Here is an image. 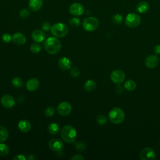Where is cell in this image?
<instances>
[{"label":"cell","mask_w":160,"mask_h":160,"mask_svg":"<svg viewBox=\"0 0 160 160\" xmlns=\"http://www.w3.org/2000/svg\"><path fill=\"white\" fill-rule=\"evenodd\" d=\"M154 51L156 54H160V45H156L154 48Z\"/></svg>","instance_id":"obj_40"},{"label":"cell","mask_w":160,"mask_h":160,"mask_svg":"<svg viewBox=\"0 0 160 160\" xmlns=\"http://www.w3.org/2000/svg\"><path fill=\"white\" fill-rule=\"evenodd\" d=\"M125 89L128 91H134L136 88V83L134 81L129 79L125 82L124 84Z\"/></svg>","instance_id":"obj_24"},{"label":"cell","mask_w":160,"mask_h":160,"mask_svg":"<svg viewBox=\"0 0 160 160\" xmlns=\"http://www.w3.org/2000/svg\"><path fill=\"white\" fill-rule=\"evenodd\" d=\"M26 86L28 91H34L39 88V81L36 78H31L27 81Z\"/></svg>","instance_id":"obj_16"},{"label":"cell","mask_w":160,"mask_h":160,"mask_svg":"<svg viewBox=\"0 0 160 160\" xmlns=\"http://www.w3.org/2000/svg\"><path fill=\"white\" fill-rule=\"evenodd\" d=\"M58 112L61 116H68L71 112L72 106L68 102H62L57 107Z\"/></svg>","instance_id":"obj_9"},{"label":"cell","mask_w":160,"mask_h":160,"mask_svg":"<svg viewBox=\"0 0 160 160\" xmlns=\"http://www.w3.org/2000/svg\"><path fill=\"white\" fill-rule=\"evenodd\" d=\"M48 131L52 135H56L59 131V126L56 122H51L48 127Z\"/></svg>","instance_id":"obj_21"},{"label":"cell","mask_w":160,"mask_h":160,"mask_svg":"<svg viewBox=\"0 0 160 160\" xmlns=\"http://www.w3.org/2000/svg\"><path fill=\"white\" fill-rule=\"evenodd\" d=\"M71 75L73 77H78L79 76L80 74V71L79 70L78 68H73L71 69V71H70Z\"/></svg>","instance_id":"obj_36"},{"label":"cell","mask_w":160,"mask_h":160,"mask_svg":"<svg viewBox=\"0 0 160 160\" xmlns=\"http://www.w3.org/2000/svg\"><path fill=\"white\" fill-rule=\"evenodd\" d=\"M28 5L31 11H38L42 6V0H29Z\"/></svg>","instance_id":"obj_19"},{"label":"cell","mask_w":160,"mask_h":160,"mask_svg":"<svg viewBox=\"0 0 160 160\" xmlns=\"http://www.w3.org/2000/svg\"><path fill=\"white\" fill-rule=\"evenodd\" d=\"M156 156V152L150 148H144L139 152V158L141 160H153Z\"/></svg>","instance_id":"obj_7"},{"label":"cell","mask_w":160,"mask_h":160,"mask_svg":"<svg viewBox=\"0 0 160 160\" xmlns=\"http://www.w3.org/2000/svg\"><path fill=\"white\" fill-rule=\"evenodd\" d=\"M58 65L61 69L68 70L71 67V62L68 58L62 57L59 59Z\"/></svg>","instance_id":"obj_18"},{"label":"cell","mask_w":160,"mask_h":160,"mask_svg":"<svg viewBox=\"0 0 160 160\" xmlns=\"http://www.w3.org/2000/svg\"><path fill=\"white\" fill-rule=\"evenodd\" d=\"M99 26V21L95 17H88L85 18L82 22V27L86 31H94Z\"/></svg>","instance_id":"obj_5"},{"label":"cell","mask_w":160,"mask_h":160,"mask_svg":"<svg viewBox=\"0 0 160 160\" xmlns=\"http://www.w3.org/2000/svg\"><path fill=\"white\" fill-rule=\"evenodd\" d=\"M125 23L129 28L138 27L141 23V18L136 13H129L126 17Z\"/></svg>","instance_id":"obj_6"},{"label":"cell","mask_w":160,"mask_h":160,"mask_svg":"<svg viewBox=\"0 0 160 160\" xmlns=\"http://www.w3.org/2000/svg\"><path fill=\"white\" fill-rule=\"evenodd\" d=\"M159 142H160V141H159Z\"/></svg>","instance_id":"obj_42"},{"label":"cell","mask_w":160,"mask_h":160,"mask_svg":"<svg viewBox=\"0 0 160 160\" xmlns=\"http://www.w3.org/2000/svg\"><path fill=\"white\" fill-rule=\"evenodd\" d=\"M49 147L54 151H61L62 150L64 144L62 141L59 138H52L48 142Z\"/></svg>","instance_id":"obj_10"},{"label":"cell","mask_w":160,"mask_h":160,"mask_svg":"<svg viewBox=\"0 0 160 160\" xmlns=\"http://www.w3.org/2000/svg\"><path fill=\"white\" fill-rule=\"evenodd\" d=\"M96 121L99 125H103L108 122V119L104 114H99L96 118Z\"/></svg>","instance_id":"obj_29"},{"label":"cell","mask_w":160,"mask_h":160,"mask_svg":"<svg viewBox=\"0 0 160 160\" xmlns=\"http://www.w3.org/2000/svg\"><path fill=\"white\" fill-rule=\"evenodd\" d=\"M144 63L147 68L149 69L154 68L159 63V58L156 55H149L146 58Z\"/></svg>","instance_id":"obj_13"},{"label":"cell","mask_w":160,"mask_h":160,"mask_svg":"<svg viewBox=\"0 0 160 160\" xmlns=\"http://www.w3.org/2000/svg\"><path fill=\"white\" fill-rule=\"evenodd\" d=\"M96 87V83L92 79H89L86 81L84 85V89L86 91H89V92L92 91L93 90H94Z\"/></svg>","instance_id":"obj_22"},{"label":"cell","mask_w":160,"mask_h":160,"mask_svg":"<svg viewBox=\"0 0 160 160\" xmlns=\"http://www.w3.org/2000/svg\"><path fill=\"white\" fill-rule=\"evenodd\" d=\"M69 12L76 16H81L83 14L84 12V7L83 6L78 2H75L72 4L69 8Z\"/></svg>","instance_id":"obj_11"},{"label":"cell","mask_w":160,"mask_h":160,"mask_svg":"<svg viewBox=\"0 0 160 160\" xmlns=\"http://www.w3.org/2000/svg\"><path fill=\"white\" fill-rule=\"evenodd\" d=\"M69 24L71 26L78 27L81 24V21L78 18H72L69 20Z\"/></svg>","instance_id":"obj_30"},{"label":"cell","mask_w":160,"mask_h":160,"mask_svg":"<svg viewBox=\"0 0 160 160\" xmlns=\"http://www.w3.org/2000/svg\"><path fill=\"white\" fill-rule=\"evenodd\" d=\"M51 33L57 38H62L67 35L68 28L66 24L62 22H58L52 25L51 29Z\"/></svg>","instance_id":"obj_4"},{"label":"cell","mask_w":160,"mask_h":160,"mask_svg":"<svg viewBox=\"0 0 160 160\" xmlns=\"http://www.w3.org/2000/svg\"><path fill=\"white\" fill-rule=\"evenodd\" d=\"M2 40L3 42H4L6 43L12 41V36L9 33H4L2 36Z\"/></svg>","instance_id":"obj_33"},{"label":"cell","mask_w":160,"mask_h":160,"mask_svg":"<svg viewBox=\"0 0 160 160\" xmlns=\"http://www.w3.org/2000/svg\"><path fill=\"white\" fill-rule=\"evenodd\" d=\"M75 147L77 150L79 151H84L86 149V144L82 142H79L76 144Z\"/></svg>","instance_id":"obj_34"},{"label":"cell","mask_w":160,"mask_h":160,"mask_svg":"<svg viewBox=\"0 0 160 160\" xmlns=\"http://www.w3.org/2000/svg\"><path fill=\"white\" fill-rule=\"evenodd\" d=\"M9 136L8 129L2 126H0V142L5 141Z\"/></svg>","instance_id":"obj_23"},{"label":"cell","mask_w":160,"mask_h":160,"mask_svg":"<svg viewBox=\"0 0 160 160\" xmlns=\"http://www.w3.org/2000/svg\"><path fill=\"white\" fill-rule=\"evenodd\" d=\"M51 27L52 26L49 22H44L41 24V28H42V30L44 31H48L51 30Z\"/></svg>","instance_id":"obj_35"},{"label":"cell","mask_w":160,"mask_h":160,"mask_svg":"<svg viewBox=\"0 0 160 160\" xmlns=\"http://www.w3.org/2000/svg\"><path fill=\"white\" fill-rule=\"evenodd\" d=\"M71 160H83V159H84V158L81 154H76V155H74V156H72L71 158Z\"/></svg>","instance_id":"obj_37"},{"label":"cell","mask_w":160,"mask_h":160,"mask_svg":"<svg viewBox=\"0 0 160 160\" xmlns=\"http://www.w3.org/2000/svg\"><path fill=\"white\" fill-rule=\"evenodd\" d=\"M109 118L111 122L118 124L124 121L125 114L122 109L118 107L114 108L109 112Z\"/></svg>","instance_id":"obj_3"},{"label":"cell","mask_w":160,"mask_h":160,"mask_svg":"<svg viewBox=\"0 0 160 160\" xmlns=\"http://www.w3.org/2000/svg\"><path fill=\"white\" fill-rule=\"evenodd\" d=\"M11 83L12 84L17 88H20L21 87H22L23 86V81L22 80L21 78H20L19 77H14L12 81H11Z\"/></svg>","instance_id":"obj_25"},{"label":"cell","mask_w":160,"mask_h":160,"mask_svg":"<svg viewBox=\"0 0 160 160\" xmlns=\"http://www.w3.org/2000/svg\"><path fill=\"white\" fill-rule=\"evenodd\" d=\"M30 15L29 11L27 9H22L19 12V16L22 19L28 18Z\"/></svg>","instance_id":"obj_32"},{"label":"cell","mask_w":160,"mask_h":160,"mask_svg":"<svg viewBox=\"0 0 160 160\" xmlns=\"http://www.w3.org/2000/svg\"><path fill=\"white\" fill-rule=\"evenodd\" d=\"M31 37L35 42H41L45 39L46 34L42 31L40 29H36L32 32Z\"/></svg>","instance_id":"obj_15"},{"label":"cell","mask_w":160,"mask_h":160,"mask_svg":"<svg viewBox=\"0 0 160 160\" xmlns=\"http://www.w3.org/2000/svg\"><path fill=\"white\" fill-rule=\"evenodd\" d=\"M44 47L49 54H56L61 48V42L57 38L49 37L44 42Z\"/></svg>","instance_id":"obj_1"},{"label":"cell","mask_w":160,"mask_h":160,"mask_svg":"<svg viewBox=\"0 0 160 160\" xmlns=\"http://www.w3.org/2000/svg\"><path fill=\"white\" fill-rule=\"evenodd\" d=\"M9 149L8 145L0 142V156H6L8 154Z\"/></svg>","instance_id":"obj_26"},{"label":"cell","mask_w":160,"mask_h":160,"mask_svg":"<svg viewBox=\"0 0 160 160\" xmlns=\"http://www.w3.org/2000/svg\"><path fill=\"white\" fill-rule=\"evenodd\" d=\"M111 20H112V21L113 23L116 24H121V23H122V20H123V18H122V15H121V14L117 13V14H114V15L112 16Z\"/></svg>","instance_id":"obj_27"},{"label":"cell","mask_w":160,"mask_h":160,"mask_svg":"<svg viewBox=\"0 0 160 160\" xmlns=\"http://www.w3.org/2000/svg\"><path fill=\"white\" fill-rule=\"evenodd\" d=\"M60 135L64 141L72 143L75 141L77 133L76 129L72 126L66 125L61 129Z\"/></svg>","instance_id":"obj_2"},{"label":"cell","mask_w":160,"mask_h":160,"mask_svg":"<svg viewBox=\"0 0 160 160\" xmlns=\"http://www.w3.org/2000/svg\"><path fill=\"white\" fill-rule=\"evenodd\" d=\"M12 41L15 44L18 46H21L26 42V38L23 33L18 32L13 34L12 36Z\"/></svg>","instance_id":"obj_14"},{"label":"cell","mask_w":160,"mask_h":160,"mask_svg":"<svg viewBox=\"0 0 160 160\" xmlns=\"http://www.w3.org/2000/svg\"><path fill=\"white\" fill-rule=\"evenodd\" d=\"M54 112H55L54 108V107H52V106H49V107H48V108L45 109L44 113H45V115H46V116H48V117H51V116H52L54 115Z\"/></svg>","instance_id":"obj_31"},{"label":"cell","mask_w":160,"mask_h":160,"mask_svg":"<svg viewBox=\"0 0 160 160\" xmlns=\"http://www.w3.org/2000/svg\"><path fill=\"white\" fill-rule=\"evenodd\" d=\"M37 159V158L36 157V156L34 154H29L28 157V159L29 160H34V159Z\"/></svg>","instance_id":"obj_41"},{"label":"cell","mask_w":160,"mask_h":160,"mask_svg":"<svg viewBox=\"0 0 160 160\" xmlns=\"http://www.w3.org/2000/svg\"><path fill=\"white\" fill-rule=\"evenodd\" d=\"M1 104L6 108H11L15 105V100L10 94H4L1 99Z\"/></svg>","instance_id":"obj_12"},{"label":"cell","mask_w":160,"mask_h":160,"mask_svg":"<svg viewBox=\"0 0 160 160\" xmlns=\"http://www.w3.org/2000/svg\"><path fill=\"white\" fill-rule=\"evenodd\" d=\"M26 158L22 154H17L13 158V160H25Z\"/></svg>","instance_id":"obj_38"},{"label":"cell","mask_w":160,"mask_h":160,"mask_svg":"<svg viewBox=\"0 0 160 160\" xmlns=\"http://www.w3.org/2000/svg\"><path fill=\"white\" fill-rule=\"evenodd\" d=\"M136 9L139 13H146L149 9V4L146 1H141L137 4Z\"/></svg>","instance_id":"obj_20"},{"label":"cell","mask_w":160,"mask_h":160,"mask_svg":"<svg viewBox=\"0 0 160 160\" xmlns=\"http://www.w3.org/2000/svg\"><path fill=\"white\" fill-rule=\"evenodd\" d=\"M115 91L118 94H120L123 91V88L121 85H120V84H118L115 88Z\"/></svg>","instance_id":"obj_39"},{"label":"cell","mask_w":160,"mask_h":160,"mask_svg":"<svg viewBox=\"0 0 160 160\" xmlns=\"http://www.w3.org/2000/svg\"><path fill=\"white\" fill-rule=\"evenodd\" d=\"M18 127L19 131H21L22 132H27L30 131L31 128V123L26 119H22L19 121Z\"/></svg>","instance_id":"obj_17"},{"label":"cell","mask_w":160,"mask_h":160,"mask_svg":"<svg viewBox=\"0 0 160 160\" xmlns=\"http://www.w3.org/2000/svg\"><path fill=\"white\" fill-rule=\"evenodd\" d=\"M41 45L39 44V42H36L31 44L30 47V50L33 53H38L40 52V51L41 50Z\"/></svg>","instance_id":"obj_28"},{"label":"cell","mask_w":160,"mask_h":160,"mask_svg":"<svg viewBox=\"0 0 160 160\" xmlns=\"http://www.w3.org/2000/svg\"><path fill=\"white\" fill-rule=\"evenodd\" d=\"M110 78L111 81L114 83L118 84L122 83L124 81L126 78V76L124 72L122 71L119 69H116L111 72L110 75Z\"/></svg>","instance_id":"obj_8"}]
</instances>
